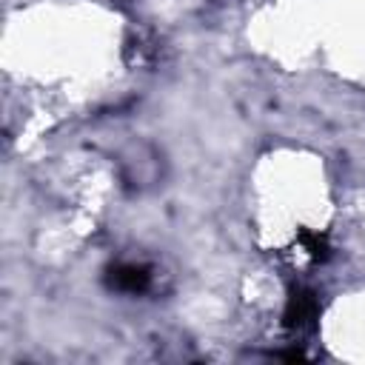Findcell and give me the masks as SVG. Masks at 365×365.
<instances>
[{"mask_svg":"<svg viewBox=\"0 0 365 365\" xmlns=\"http://www.w3.org/2000/svg\"><path fill=\"white\" fill-rule=\"evenodd\" d=\"M106 285L120 294H143L151 285V268L140 262H117L106 268Z\"/></svg>","mask_w":365,"mask_h":365,"instance_id":"2","label":"cell"},{"mask_svg":"<svg viewBox=\"0 0 365 365\" xmlns=\"http://www.w3.org/2000/svg\"><path fill=\"white\" fill-rule=\"evenodd\" d=\"M319 317V302L317 294L311 288H294L288 302H285V314H282V325L288 331H308L314 328Z\"/></svg>","mask_w":365,"mask_h":365,"instance_id":"1","label":"cell"},{"mask_svg":"<svg viewBox=\"0 0 365 365\" xmlns=\"http://www.w3.org/2000/svg\"><path fill=\"white\" fill-rule=\"evenodd\" d=\"M299 242H302V248H305L314 259H319V262L328 259V251H331V248H328V237H325V234H317V231L302 228V231H299Z\"/></svg>","mask_w":365,"mask_h":365,"instance_id":"3","label":"cell"}]
</instances>
